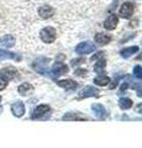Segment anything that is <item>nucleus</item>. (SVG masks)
I'll use <instances>...</instances> for the list:
<instances>
[{
    "mask_svg": "<svg viewBox=\"0 0 142 148\" xmlns=\"http://www.w3.org/2000/svg\"><path fill=\"white\" fill-rule=\"evenodd\" d=\"M1 111H3V109H1V108H0V114H1Z\"/></svg>",
    "mask_w": 142,
    "mask_h": 148,
    "instance_id": "obj_30",
    "label": "nucleus"
},
{
    "mask_svg": "<svg viewBox=\"0 0 142 148\" xmlns=\"http://www.w3.org/2000/svg\"><path fill=\"white\" fill-rule=\"evenodd\" d=\"M63 121H86L89 120V117L82 115L80 112H77V111H71V112H67L62 116Z\"/></svg>",
    "mask_w": 142,
    "mask_h": 148,
    "instance_id": "obj_7",
    "label": "nucleus"
},
{
    "mask_svg": "<svg viewBox=\"0 0 142 148\" xmlns=\"http://www.w3.org/2000/svg\"><path fill=\"white\" fill-rule=\"evenodd\" d=\"M103 52H99V53H97V54H95V56H93V57H91V59H90V61L91 62H94L95 61V59H98V58H100V57H103Z\"/></svg>",
    "mask_w": 142,
    "mask_h": 148,
    "instance_id": "obj_28",
    "label": "nucleus"
},
{
    "mask_svg": "<svg viewBox=\"0 0 142 148\" xmlns=\"http://www.w3.org/2000/svg\"><path fill=\"white\" fill-rule=\"evenodd\" d=\"M40 37L42 40V42L45 43H52L57 37V32H56V29L54 27H51V26H47L45 29L41 30L40 32Z\"/></svg>",
    "mask_w": 142,
    "mask_h": 148,
    "instance_id": "obj_2",
    "label": "nucleus"
},
{
    "mask_svg": "<svg viewBox=\"0 0 142 148\" xmlns=\"http://www.w3.org/2000/svg\"><path fill=\"white\" fill-rule=\"evenodd\" d=\"M137 52H139V47H137V46H131V47H126V48L121 49L120 54L122 58H130L131 56H134Z\"/></svg>",
    "mask_w": 142,
    "mask_h": 148,
    "instance_id": "obj_19",
    "label": "nucleus"
},
{
    "mask_svg": "<svg viewBox=\"0 0 142 148\" xmlns=\"http://www.w3.org/2000/svg\"><path fill=\"white\" fill-rule=\"evenodd\" d=\"M0 103H1V96H0Z\"/></svg>",
    "mask_w": 142,
    "mask_h": 148,
    "instance_id": "obj_31",
    "label": "nucleus"
},
{
    "mask_svg": "<svg viewBox=\"0 0 142 148\" xmlns=\"http://www.w3.org/2000/svg\"><path fill=\"white\" fill-rule=\"evenodd\" d=\"M94 96H99V89L95 86H85L84 89H82L78 92L77 98L82 100V99H86V98H94Z\"/></svg>",
    "mask_w": 142,
    "mask_h": 148,
    "instance_id": "obj_4",
    "label": "nucleus"
},
{
    "mask_svg": "<svg viewBox=\"0 0 142 148\" xmlns=\"http://www.w3.org/2000/svg\"><path fill=\"white\" fill-rule=\"evenodd\" d=\"M134 75L137 79H142V67L141 66H136L134 68Z\"/></svg>",
    "mask_w": 142,
    "mask_h": 148,
    "instance_id": "obj_23",
    "label": "nucleus"
},
{
    "mask_svg": "<svg viewBox=\"0 0 142 148\" xmlns=\"http://www.w3.org/2000/svg\"><path fill=\"white\" fill-rule=\"evenodd\" d=\"M4 59H15V61H21V57L16 53L9 52L5 49H0V61H4Z\"/></svg>",
    "mask_w": 142,
    "mask_h": 148,
    "instance_id": "obj_17",
    "label": "nucleus"
},
{
    "mask_svg": "<svg viewBox=\"0 0 142 148\" xmlns=\"http://www.w3.org/2000/svg\"><path fill=\"white\" fill-rule=\"evenodd\" d=\"M91 110L94 111V114H95V116H97L99 120H104L105 117H108V110L104 108V105L103 104H93L91 105Z\"/></svg>",
    "mask_w": 142,
    "mask_h": 148,
    "instance_id": "obj_9",
    "label": "nucleus"
},
{
    "mask_svg": "<svg viewBox=\"0 0 142 148\" xmlns=\"http://www.w3.org/2000/svg\"><path fill=\"white\" fill-rule=\"evenodd\" d=\"M51 116V108L47 104H40L34 109L31 114L32 120H46Z\"/></svg>",
    "mask_w": 142,
    "mask_h": 148,
    "instance_id": "obj_1",
    "label": "nucleus"
},
{
    "mask_svg": "<svg viewBox=\"0 0 142 148\" xmlns=\"http://www.w3.org/2000/svg\"><path fill=\"white\" fill-rule=\"evenodd\" d=\"M0 77L9 82L17 77V71H16V68H14V67H5V68L0 69Z\"/></svg>",
    "mask_w": 142,
    "mask_h": 148,
    "instance_id": "obj_8",
    "label": "nucleus"
},
{
    "mask_svg": "<svg viewBox=\"0 0 142 148\" xmlns=\"http://www.w3.org/2000/svg\"><path fill=\"white\" fill-rule=\"evenodd\" d=\"M132 88H134V89H136L137 95H139V96H142V84H141V83H139V85H134Z\"/></svg>",
    "mask_w": 142,
    "mask_h": 148,
    "instance_id": "obj_26",
    "label": "nucleus"
},
{
    "mask_svg": "<svg viewBox=\"0 0 142 148\" xmlns=\"http://www.w3.org/2000/svg\"><path fill=\"white\" fill-rule=\"evenodd\" d=\"M14 45H15V37L12 35H5L0 37V46H3V47L10 48Z\"/></svg>",
    "mask_w": 142,
    "mask_h": 148,
    "instance_id": "obj_16",
    "label": "nucleus"
},
{
    "mask_svg": "<svg viewBox=\"0 0 142 148\" xmlns=\"http://www.w3.org/2000/svg\"><path fill=\"white\" fill-rule=\"evenodd\" d=\"M86 74H88V71L84 68H79V69H75L74 71V75H77V77H85Z\"/></svg>",
    "mask_w": 142,
    "mask_h": 148,
    "instance_id": "obj_24",
    "label": "nucleus"
},
{
    "mask_svg": "<svg viewBox=\"0 0 142 148\" xmlns=\"http://www.w3.org/2000/svg\"><path fill=\"white\" fill-rule=\"evenodd\" d=\"M58 86L61 88H64L66 90H72V89H75L78 86V83L72 80V79H63V80H58L57 82Z\"/></svg>",
    "mask_w": 142,
    "mask_h": 148,
    "instance_id": "obj_15",
    "label": "nucleus"
},
{
    "mask_svg": "<svg viewBox=\"0 0 142 148\" xmlns=\"http://www.w3.org/2000/svg\"><path fill=\"white\" fill-rule=\"evenodd\" d=\"M11 112L15 117H22L25 114V104L22 101H15L11 105Z\"/></svg>",
    "mask_w": 142,
    "mask_h": 148,
    "instance_id": "obj_10",
    "label": "nucleus"
},
{
    "mask_svg": "<svg viewBox=\"0 0 142 148\" xmlns=\"http://www.w3.org/2000/svg\"><path fill=\"white\" fill-rule=\"evenodd\" d=\"M136 111H137L139 114H142V104H140V105L136 106Z\"/></svg>",
    "mask_w": 142,
    "mask_h": 148,
    "instance_id": "obj_29",
    "label": "nucleus"
},
{
    "mask_svg": "<svg viewBox=\"0 0 142 148\" xmlns=\"http://www.w3.org/2000/svg\"><path fill=\"white\" fill-rule=\"evenodd\" d=\"M117 24H119V17L116 16V15H110L106 20H105V22H104V27L106 30H115V27L117 26Z\"/></svg>",
    "mask_w": 142,
    "mask_h": 148,
    "instance_id": "obj_13",
    "label": "nucleus"
},
{
    "mask_svg": "<svg viewBox=\"0 0 142 148\" xmlns=\"http://www.w3.org/2000/svg\"><path fill=\"white\" fill-rule=\"evenodd\" d=\"M105 67H106V62H105V59L102 58L100 61L97 62V64L94 66V71L98 72V73H102L103 69H105Z\"/></svg>",
    "mask_w": 142,
    "mask_h": 148,
    "instance_id": "obj_22",
    "label": "nucleus"
},
{
    "mask_svg": "<svg viewBox=\"0 0 142 148\" xmlns=\"http://www.w3.org/2000/svg\"><path fill=\"white\" fill-rule=\"evenodd\" d=\"M95 51V45L90 41H85V42H80L79 45H77L75 52L78 54H89Z\"/></svg>",
    "mask_w": 142,
    "mask_h": 148,
    "instance_id": "obj_5",
    "label": "nucleus"
},
{
    "mask_svg": "<svg viewBox=\"0 0 142 148\" xmlns=\"http://www.w3.org/2000/svg\"><path fill=\"white\" fill-rule=\"evenodd\" d=\"M48 62H49V59H47V58H38L32 63V68L37 73L42 74V75H49L51 77V73H49L48 69H47V63Z\"/></svg>",
    "mask_w": 142,
    "mask_h": 148,
    "instance_id": "obj_3",
    "label": "nucleus"
},
{
    "mask_svg": "<svg viewBox=\"0 0 142 148\" xmlns=\"http://www.w3.org/2000/svg\"><path fill=\"white\" fill-rule=\"evenodd\" d=\"M95 43H98L100 46H105L108 45L110 41H111V36L108 34H103V32H99V34L95 35Z\"/></svg>",
    "mask_w": 142,
    "mask_h": 148,
    "instance_id": "obj_14",
    "label": "nucleus"
},
{
    "mask_svg": "<svg viewBox=\"0 0 142 148\" xmlns=\"http://www.w3.org/2000/svg\"><path fill=\"white\" fill-rule=\"evenodd\" d=\"M134 14V4L132 3H123L120 8V15L125 18H130Z\"/></svg>",
    "mask_w": 142,
    "mask_h": 148,
    "instance_id": "obj_11",
    "label": "nucleus"
},
{
    "mask_svg": "<svg viewBox=\"0 0 142 148\" xmlns=\"http://www.w3.org/2000/svg\"><path fill=\"white\" fill-rule=\"evenodd\" d=\"M8 86V80L0 77V90H4Z\"/></svg>",
    "mask_w": 142,
    "mask_h": 148,
    "instance_id": "obj_25",
    "label": "nucleus"
},
{
    "mask_svg": "<svg viewBox=\"0 0 142 148\" xmlns=\"http://www.w3.org/2000/svg\"><path fill=\"white\" fill-rule=\"evenodd\" d=\"M132 105H134V101L129 98H121L119 100V106L121 110H129L132 108Z\"/></svg>",
    "mask_w": 142,
    "mask_h": 148,
    "instance_id": "obj_20",
    "label": "nucleus"
},
{
    "mask_svg": "<svg viewBox=\"0 0 142 148\" xmlns=\"http://www.w3.org/2000/svg\"><path fill=\"white\" fill-rule=\"evenodd\" d=\"M94 84H97L99 86H105L110 84V78L108 75H99L97 78H94Z\"/></svg>",
    "mask_w": 142,
    "mask_h": 148,
    "instance_id": "obj_21",
    "label": "nucleus"
},
{
    "mask_svg": "<svg viewBox=\"0 0 142 148\" xmlns=\"http://www.w3.org/2000/svg\"><path fill=\"white\" fill-rule=\"evenodd\" d=\"M17 91H19V94L20 95H30L31 92L34 91V86L30 84V83H24V84H21L19 85V88H17Z\"/></svg>",
    "mask_w": 142,
    "mask_h": 148,
    "instance_id": "obj_18",
    "label": "nucleus"
},
{
    "mask_svg": "<svg viewBox=\"0 0 142 148\" xmlns=\"http://www.w3.org/2000/svg\"><path fill=\"white\" fill-rule=\"evenodd\" d=\"M68 73V67L66 66L64 63L62 62H56L52 67V71H51V78H57L59 75H63V74Z\"/></svg>",
    "mask_w": 142,
    "mask_h": 148,
    "instance_id": "obj_6",
    "label": "nucleus"
},
{
    "mask_svg": "<svg viewBox=\"0 0 142 148\" xmlns=\"http://www.w3.org/2000/svg\"><path fill=\"white\" fill-rule=\"evenodd\" d=\"M85 59L84 58H79V59H73V61L71 62L72 66H78V63H84Z\"/></svg>",
    "mask_w": 142,
    "mask_h": 148,
    "instance_id": "obj_27",
    "label": "nucleus"
},
{
    "mask_svg": "<svg viewBox=\"0 0 142 148\" xmlns=\"http://www.w3.org/2000/svg\"><path fill=\"white\" fill-rule=\"evenodd\" d=\"M38 15L42 18H49L54 15V9L49 5H42L38 9Z\"/></svg>",
    "mask_w": 142,
    "mask_h": 148,
    "instance_id": "obj_12",
    "label": "nucleus"
}]
</instances>
